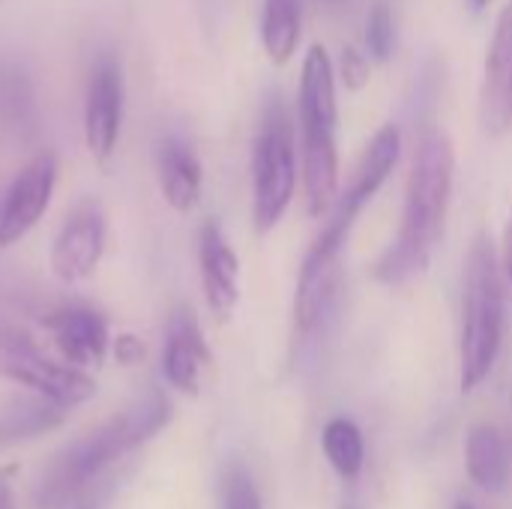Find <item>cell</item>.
I'll use <instances>...</instances> for the list:
<instances>
[{"label":"cell","mask_w":512,"mask_h":509,"mask_svg":"<svg viewBox=\"0 0 512 509\" xmlns=\"http://www.w3.org/2000/svg\"><path fill=\"white\" fill-rule=\"evenodd\" d=\"M456 177V150L444 132H426L411 156L402 225L396 240L375 261V279L405 285L420 276L444 237Z\"/></svg>","instance_id":"6da1fadb"},{"label":"cell","mask_w":512,"mask_h":509,"mask_svg":"<svg viewBox=\"0 0 512 509\" xmlns=\"http://www.w3.org/2000/svg\"><path fill=\"white\" fill-rule=\"evenodd\" d=\"M171 417L174 411L168 396L153 390L90 435L63 447L36 480V507L66 509L120 456L153 441L171 423Z\"/></svg>","instance_id":"7a4b0ae2"},{"label":"cell","mask_w":512,"mask_h":509,"mask_svg":"<svg viewBox=\"0 0 512 509\" xmlns=\"http://www.w3.org/2000/svg\"><path fill=\"white\" fill-rule=\"evenodd\" d=\"M507 327V282L489 237H477L465 261L459 387L474 393L495 369Z\"/></svg>","instance_id":"3957f363"},{"label":"cell","mask_w":512,"mask_h":509,"mask_svg":"<svg viewBox=\"0 0 512 509\" xmlns=\"http://www.w3.org/2000/svg\"><path fill=\"white\" fill-rule=\"evenodd\" d=\"M297 174V129L288 108L273 99L252 147V219L258 234H270L288 213Z\"/></svg>","instance_id":"277c9868"},{"label":"cell","mask_w":512,"mask_h":509,"mask_svg":"<svg viewBox=\"0 0 512 509\" xmlns=\"http://www.w3.org/2000/svg\"><path fill=\"white\" fill-rule=\"evenodd\" d=\"M0 378L66 408H78L96 393L93 375L45 357L36 342L15 327H0Z\"/></svg>","instance_id":"5b68a950"},{"label":"cell","mask_w":512,"mask_h":509,"mask_svg":"<svg viewBox=\"0 0 512 509\" xmlns=\"http://www.w3.org/2000/svg\"><path fill=\"white\" fill-rule=\"evenodd\" d=\"M57 186V153L39 150L0 195V249L27 237L45 216Z\"/></svg>","instance_id":"8992f818"},{"label":"cell","mask_w":512,"mask_h":509,"mask_svg":"<svg viewBox=\"0 0 512 509\" xmlns=\"http://www.w3.org/2000/svg\"><path fill=\"white\" fill-rule=\"evenodd\" d=\"M42 327L66 366L87 375L105 366V357L111 351V333L102 312L84 303H66L45 312Z\"/></svg>","instance_id":"52a82bcc"},{"label":"cell","mask_w":512,"mask_h":509,"mask_svg":"<svg viewBox=\"0 0 512 509\" xmlns=\"http://www.w3.org/2000/svg\"><path fill=\"white\" fill-rule=\"evenodd\" d=\"M123 126V72L117 57L99 54L87 84L84 102V141L99 165H108Z\"/></svg>","instance_id":"ba28073f"},{"label":"cell","mask_w":512,"mask_h":509,"mask_svg":"<svg viewBox=\"0 0 512 509\" xmlns=\"http://www.w3.org/2000/svg\"><path fill=\"white\" fill-rule=\"evenodd\" d=\"M105 252V213L99 201L87 198L75 204L51 246V273L63 285L90 279Z\"/></svg>","instance_id":"9c48e42d"},{"label":"cell","mask_w":512,"mask_h":509,"mask_svg":"<svg viewBox=\"0 0 512 509\" xmlns=\"http://www.w3.org/2000/svg\"><path fill=\"white\" fill-rule=\"evenodd\" d=\"M210 363L213 354L195 312L189 306H177L168 318L165 348H162V375L168 387H174L183 396H198Z\"/></svg>","instance_id":"30bf717a"},{"label":"cell","mask_w":512,"mask_h":509,"mask_svg":"<svg viewBox=\"0 0 512 509\" xmlns=\"http://www.w3.org/2000/svg\"><path fill=\"white\" fill-rule=\"evenodd\" d=\"M198 273L207 309L219 321H228L240 303V258L213 219L198 231Z\"/></svg>","instance_id":"8fae6325"},{"label":"cell","mask_w":512,"mask_h":509,"mask_svg":"<svg viewBox=\"0 0 512 509\" xmlns=\"http://www.w3.org/2000/svg\"><path fill=\"white\" fill-rule=\"evenodd\" d=\"M339 261L342 255L309 246L300 264L297 291H294V327L300 336H315L330 318L336 297H339V279H342Z\"/></svg>","instance_id":"7c38bea8"},{"label":"cell","mask_w":512,"mask_h":509,"mask_svg":"<svg viewBox=\"0 0 512 509\" xmlns=\"http://www.w3.org/2000/svg\"><path fill=\"white\" fill-rule=\"evenodd\" d=\"M300 174L309 216H327L339 198V150L336 129L300 126Z\"/></svg>","instance_id":"4fadbf2b"},{"label":"cell","mask_w":512,"mask_h":509,"mask_svg":"<svg viewBox=\"0 0 512 509\" xmlns=\"http://www.w3.org/2000/svg\"><path fill=\"white\" fill-rule=\"evenodd\" d=\"M483 126L492 135H501L512 120V0L504 6L492 45L486 51V75L480 96Z\"/></svg>","instance_id":"5bb4252c"},{"label":"cell","mask_w":512,"mask_h":509,"mask_svg":"<svg viewBox=\"0 0 512 509\" xmlns=\"http://www.w3.org/2000/svg\"><path fill=\"white\" fill-rule=\"evenodd\" d=\"M156 174H159L162 198L168 201L171 210L189 213L198 207L204 189V171L192 144H186L177 135L162 138L156 147Z\"/></svg>","instance_id":"9a60e30c"},{"label":"cell","mask_w":512,"mask_h":509,"mask_svg":"<svg viewBox=\"0 0 512 509\" xmlns=\"http://www.w3.org/2000/svg\"><path fill=\"white\" fill-rule=\"evenodd\" d=\"M297 120L300 126H339V102H336V72L327 48L312 42L300 69V96H297Z\"/></svg>","instance_id":"2e32d148"},{"label":"cell","mask_w":512,"mask_h":509,"mask_svg":"<svg viewBox=\"0 0 512 509\" xmlns=\"http://www.w3.org/2000/svg\"><path fill=\"white\" fill-rule=\"evenodd\" d=\"M399 156H402V132H399L396 123H384V126L372 135V141L366 144V150H363V156H360V162H357V168H354V177H351V183L345 186V192H339V198H342L351 210L363 213V207H366V204L381 192V186L390 180L393 168L399 165Z\"/></svg>","instance_id":"e0dca14e"},{"label":"cell","mask_w":512,"mask_h":509,"mask_svg":"<svg viewBox=\"0 0 512 509\" xmlns=\"http://www.w3.org/2000/svg\"><path fill=\"white\" fill-rule=\"evenodd\" d=\"M72 408L57 405L45 396L24 393L0 405V450L30 444L48 432H57L69 420Z\"/></svg>","instance_id":"ac0fdd59"},{"label":"cell","mask_w":512,"mask_h":509,"mask_svg":"<svg viewBox=\"0 0 512 509\" xmlns=\"http://www.w3.org/2000/svg\"><path fill=\"white\" fill-rule=\"evenodd\" d=\"M465 468L477 489L489 495L504 492L512 474V450L504 432L489 423L471 426L465 438Z\"/></svg>","instance_id":"d6986e66"},{"label":"cell","mask_w":512,"mask_h":509,"mask_svg":"<svg viewBox=\"0 0 512 509\" xmlns=\"http://www.w3.org/2000/svg\"><path fill=\"white\" fill-rule=\"evenodd\" d=\"M300 33H303L300 0H264L261 42L273 66H285L297 54Z\"/></svg>","instance_id":"ffe728a7"},{"label":"cell","mask_w":512,"mask_h":509,"mask_svg":"<svg viewBox=\"0 0 512 509\" xmlns=\"http://www.w3.org/2000/svg\"><path fill=\"white\" fill-rule=\"evenodd\" d=\"M321 450H324V459L330 462V468L345 483H354L363 474V468H366V441H363V432L348 417L327 420V426L321 432Z\"/></svg>","instance_id":"44dd1931"},{"label":"cell","mask_w":512,"mask_h":509,"mask_svg":"<svg viewBox=\"0 0 512 509\" xmlns=\"http://www.w3.org/2000/svg\"><path fill=\"white\" fill-rule=\"evenodd\" d=\"M219 501L222 509H264L261 504V492L255 486L252 471L243 462H231L222 471V483H219Z\"/></svg>","instance_id":"7402d4cb"},{"label":"cell","mask_w":512,"mask_h":509,"mask_svg":"<svg viewBox=\"0 0 512 509\" xmlns=\"http://www.w3.org/2000/svg\"><path fill=\"white\" fill-rule=\"evenodd\" d=\"M366 48L378 63H387L393 54V12L387 3H375L366 18Z\"/></svg>","instance_id":"603a6c76"},{"label":"cell","mask_w":512,"mask_h":509,"mask_svg":"<svg viewBox=\"0 0 512 509\" xmlns=\"http://www.w3.org/2000/svg\"><path fill=\"white\" fill-rule=\"evenodd\" d=\"M339 78H342V84H345L351 93L363 90V87L369 84V78H372L369 54L360 51L357 45H345V48L339 51Z\"/></svg>","instance_id":"cb8c5ba5"},{"label":"cell","mask_w":512,"mask_h":509,"mask_svg":"<svg viewBox=\"0 0 512 509\" xmlns=\"http://www.w3.org/2000/svg\"><path fill=\"white\" fill-rule=\"evenodd\" d=\"M111 351H114V360L120 366H126V369L138 366L144 360V354H147L144 342L138 336H132V333H120L117 339H111Z\"/></svg>","instance_id":"d4e9b609"},{"label":"cell","mask_w":512,"mask_h":509,"mask_svg":"<svg viewBox=\"0 0 512 509\" xmlns=\"http://www.w3.org/2000/svg\"><path fill=\"white\" fill-rule=\"evenodd\" d=\"M498 264H501V276L507 282V288H512V216L504 228V240H501V252H498Z\"/></svg>","instance_id":"484cf974"},{"label":"cell","mask_w":512,"mask_h":509,"mask_svg":"<svg viewBox=\"0 0 512 509\" xmlns=\"http://www.w3.org/2000/svg\"><path fill=\"white\" fill-rule=\"evenodd\" d=\"M12 483H15V465L0 468V509H15Z\"/></svg>","instance_id":"4316f807"},{"label":"cell","mask_w":512,"mask_h":509,"mask_svg":"<svg viewBox=\"0 0 512 509\" xmlns=\"http://www.w3.org/2000/svg\"><path fill=\"white\" fill-rule=\"evenodd\" d=\"M465 3H468V6H471L474 12H483V9H486V6H489L492 0H465Z\"/></svg>","instance_id":"83f0119b"},{"label":"cell","mask_w":512,"mask_h":509,"mask_svg":"<svg viewBox=\"0 0 512 509\" xmlns=\"http://www.w3.org/2000/svg\"><path fill=\"white\" fill-rule=\"evenodd\" d=\"M453 509H477V507H474V504H471L468 498H462V501H456V507H453Z\"/></svg>","instance_id":"f1b7e54d"},{"label":"cell","mask_w":512,"mask_h":509,"mask_svg":"<svg viewBox=\"0 0 512 509\" xmlns=\"http://www.w3.org/2000/svg\"><path fill=\"white\" fill-rule=\"evenodd\" d=\"M327 3H339V0H327Z\"/></svg>","instance_id":"f546056e"},{"label":"cell","mask_w":512,"mask_h":509,"mask_svg":"<svg viewBox=\"0 0 512 509\" xmlns=\"http://www.w3.org/2000/svg\"><path fill=\"white\" fill-rule=\"evenodd\" d=\"M0 3H3V0H0Z\"/></svg>","instance_id":"4dcf8cb0"}]
</instances>
